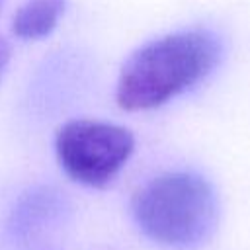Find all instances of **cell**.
I'll return each instance as SVG.
<instances>
[{
  "mask_svg": "<svg viewBox=\"0 0 250 250\" xmlns=\"http://www.w3.org/2000/svg\"><path fill=\"white\" fill-rule=\"evenodd\" d=\"M10 55H12V49H10V43L6 39L0 37V80L8 68V62H10Z\"/></svg>",
  "mask_w": 250,
  "mask_h": 250,
  "instance_id": "8992f818",
  "label": "cell"
},
{
  "mask_svg": "<svg viewBox=\"0 0 250 250\" xmlns=\"http://www.w3.org/2000/svg\"><path fill=\"white\" fill-rule=\"evenodd\" d=\"M221 41L205 29L164 35L139 47L121 66L115 100L125 111L164 105L199 84L221 61Z\"/></svg>",
  "mask_w": 250,
  "mask_h": 250,
  "instance_id": "6da1fadb",
  "label": "cell"
},
{
  "mask_svg": "<svg viewBox=\"0 0 250 250\" xmlns=\"http://www.w3.org/2000/svg\"><path fill=\"white\" fill-rule=\"evenodd\" d=\"M0 4H2V0H0Z\"/></svg>",
  "mask_w": 250,
  "mask_h": 250,
  "instance_id": "52a82bcc",
  "label": "cell"
},
{
  "mask_svg": "<svg viewBox=\"0 0 250 250\" xmlns=\"http://www.w3.org/2000/svg\"><path fill=\"white\" fill-rule=\"evenodd\" d=\"M64 12V0H27L14 14L12 31L21 39L49 35Z\"/></svg>",
  "mask_w": 250,
  "mask_h": 250,
  "instance_id": "5b68a950",
  "label": "cell"
},
{
  "mask_svg": "<svg viewBox=\"0 0 250 250\" xmlns=\"http://www.w3.org/2000/svg\"><path fill=\"white\" fill-rule=\"evenodd\" d=\"M68 215L70 201L61 189L53 186L31 188L14 203L4 227V240L16 250L35 246L61 229Z\"/></svg>",
  "mask_w": 250,
  "mask_h": 250,
  "instance_id": "277c9868",
  "label": "cell"
},
{
  "mask_svg": "<svg viewBox=\"0 0 250 250\" xmlns=\"http://www.w3.org/2000/svg\"><path fill=\"white\" fill-rule=\"evenodd\" d=\"M135 148L133 133L100 119H72L55 135V154L68 178L90 188L107 186Z\"/></svg>",
  "mask_w": 250,
  "mask_h": 250,
  "instance_id": "3957f363",
  "label": "cell"
},
{
  "mask_svg": "<svg viewBox=\"0 0 250 250\" xmlns=\"http://www.w3.org/2000/svg\"><path fill=\"white\" fill-rule=\"evenodd\" d=\"M131 213L150 240L170 248H191L211 234L217 197L199 174L166 172L135 191Z\"/></svg>",
  "mask_w": 250,
  "mask_h": 250,
  "instance_id": "7a4b0ae2",
  "label": "cell"
}]
</instances>
